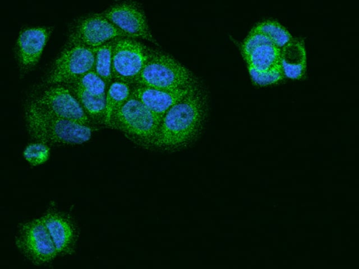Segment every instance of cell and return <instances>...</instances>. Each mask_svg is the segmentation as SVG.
Listing matches in <instances>:
<instances>
[{
    "mask_svg": "<svg viewBox=\"0 0 359 269\" xmlns=\"http://www.w3.org/2000/svg\"><path fill=\"white\" fill-rule=\"evenodd\" d=\"M206 116V96L199 85L165 113L154 146L175 149L187 145L200 134Z\"/></svg>",
    "mask_w": 359,
    "mask_h": 269,
    "instance_id": "obj_1",
    "label": "cell"
},
{
    "mask_svg": "<svg viewBox=\"0 0 359 269\" xmlns=\"http://www.w3.org/2000/svg\"><path fill=\"white\" fill-rule=\"evenodd\" d=\"M25 116L30 134L42 143L81 144L92 136L90 125L55 116L35 102L27 106Z\"/></svg>",
    "mask_w": 359,
    "mask_h": 269,
    "instance_id": "obj_2",
    "label": "cell"
},
{
    "mask_svg": "<svg viewBox=\"0 0 359 269\" xmlns=\"http://www.w3.org/2000/svg\"><path fill=\"white\" fill-rule=\"evenodd\" d=\"M160 122L158 116L132 93L113 112L108 126L140 144L154 146Z\"/></svg>",
    "mask_w": 359,
    "mask_h": 269,
    "instance_id": "obj_3",
    "label": "cell"
},
{
    "mask_svg": "<svg viewBox=\"0 0 359 269\" xmlns=\"http://www.w3.org/2000/svg\"><path fill=\"white\" fill-rule=\"evenodd\" d=\"M135 84L167 90L200 85L198 78L184 65L168 53L154 49Z\"/></svg>",
    "mask_w": 359,
    "mask_h": 269,
    "instance_id": "obj_4",
    "label": "cell"
},
{
    "mask_svg": "<svg viewBox=\"0 0 359 269\" xmlns=\"http://www.w3.org/2000/svg\"><path fill=\"white\" fill-rule=\"evenodd\" d=\"M152 50L132 37L115 39L112 53L113 80L135 84Z\"/></svg>",
    "mask_w": 359,
    "mask_h": 269,
    "instance_id": "obj_5",
    "label": "cell"
},
{
    "mask_svg": "<svg viewBox=\"0 0 359 269\" xmlns=\"http://www.w3.org/2000/svg\"><path fill=\"white\" fill-rule=\"evenodd\" d=\"M95 48L68 42L56 60L48 78V83H74L93 69Z\"/></svg>",
    "mask_w": 359,
    "mask_h": 269,
    "instance_id": "obj_6",
    "label": "cell"
},
{
    "mask_svg": "<svg viewBox=\"0 0 359 269\" xmlns=\"http://www.w3.org/2000/svg\"><path fill=\"white\" fill-rule=\"evenodd\" d=\"M124 36H128L103 14H92L81 18L76 23L72 29L69 42L95 48L111 40Z\"/></svg>",
    "mask_w": 359,
    "mask_h": 269,
    "instance_id": "obj_7",
    "label": "cell"
},
{
    "mask_svg": "<svg viewBox=\"0 0 359 269\" xmlns=\"http://www.w3.org/2000/svg\"><path fill=\"white\" fill-rule=\"evenodd\" d=\"M103 15L128 36L146 40L158 46L143 11L137 4L120 2L106 10Z\"/></svg>",
    "mask_w": 359,
    "mask_h": 269,
    "instance_id": "obj_8",
    "label": "cell"
},
{
    "mask_svg": "<svg viewBox=\"0 0 359 269\" xmlns=\"http://www.w3.org/2000/svg\"><path fill=\"white\" fill-rule=\"evenodd\" d=\"M35 102L55 116L90 125L91 120L76 97L65 86L57 85L48 88Z\"/></svg>",
    "mask_w": 359,
    "mask_h": 269,
    "instance_id": "obj_9",
    "label": "cell"
},
{
    "mask_svg": "<svg viewBox=\"0 0 359 269\" xmlns=\"http://www.w3.org/2000/svg\"><path fill=\"white\" fill-rule=\"evenodd\" d=\"M18 244L27 256L37 263L51 261L57 253L41 219L22 226Z\"/></svg>",
    "mask_w": 359,
    "mask_h": 269,
    "instance_id": "obj_10",
    "label": "cell"
},
{
    "mask_svg": "<svg viewBox=\"0 0 359 269\" xmlns=\"http://www.w3.org/2000/svg\"><path fill=\"white\" fill-rule=\"evenodd\" d=\"M280 51L266 36L252 30L242 45V54L248 68L257 71L280 66Z\"/></svg>",
    "mask_w": 359,
    "mask_h": 269,
    "instance_id": "obj_11",
    "label": "cell"
},
{
    "mask_svg": "<svg viewBox=\"0 0 359 269\" xmlns=\"http://www.w3.org/2000/svg\"><path fill=\"white\" fill-rule=\"evenodd\" d=\"M131 85L132 93L161 120L174 104L200 85L180 90L161 89L139 84Z\"/></svg>",
    "mask_w": 359,
    "mask_h": 269,
    "instance_id": "obj_12",
    "label": "cell"
},
{
    "mask_svg": "<svg viewBox=\"0 0 359 269\" xmlns=\"http://www.w3.org/2000/svg\"><path fill=\"white\" fill-rule=\"evenodd\" d=\"M50 34V29L45 27L28 28L20 32L17 41V51L23 68H30L38 62Z\"/></svg>",
    "mask_w": 359,
    "mask_h": 269,
    "instance_id": "obj_13",
    "label": "cell"
},
{
    "mask_svg": "<svg viewBox=\"0 0 359 269\" xmlns=\"http://www.w3.org/2000/svg\"><path fill=\"white\" fill-rule=\"evenodd\" d=\"M280 65L284 77L297 80L304 76L306 57L302 41L292 39L280 49Z\"/></svg>",
    "mask_w": 359,
    "mask_h": 269,
    "instance_id": "obj_14",
    "label": "cell"
},
{
    "mask_svg": "<svg viewBox=\"0 0 359 269\" xmlns=\"http://www.w3.org/2000/svg\"><path fill=\"white\" fill-rule=\"evenodd\" d=\"M57 252L66 251L73 240V229L61 216L48 213L41 218Z\"/></svg>",
    "mask_w": 359,
    "mask_h": 269,
    "instance_id": "obj_15",
    "label": "cell"
},
{
    "mask_svg": "<svg viewBox=\"0 0 359 269\" xmlns=\"http://www.w3.org/2000/svg\"><path fill=\"white\" fill-rule=\"evenodd\" d=\"M72 89L88 117L104 123L105 97L90 94L76 83H72Z\"/></svg>",
    "mask_w": 359,
    "mask_h": 269,
    "instance_id": "obj_16",
    "label": "cell"
},
{
    "mask_svg": "<svg viewBox=\"0 0 359 269\" xmlns=\"http://www.w3.org/2000/svg\"><path fill=\"white\" fill-rule=\"evenodd\" d=\"M132 94V85L114 80L109 84L105 96L104 124L108 125L113 112L123 104Z\"/></svg>",
    "mask_w": 359,
    "mask_h": 269,
    "instance_id": "obj_17",
    "label": "cell"
},
{
    "mask_svg": "<svg viewBox=\"0 0 359 269\" xmlns=\"http://www.w3.org/2000/svg\"><path fill=\"white\" fill-rule=\"evenodd\" d=\"M114 39L95 48L93 69L108 85L112 81V53Z\"/></svg>",
    "mask_w": 359,
    "mask_h": 269,
    "instance_id": "obj_18",
    "label": "cell"
},
{
    "mask_svg": "<svg viewBox=\"0 0 359 269\" xmlns=\"http://www.w3.org/2000/svg\"><path fill=\"white\" fill-rule=\"evenodd\" d=\"M252 31L264 34L279 49L283 48L292 39L290 32L284 27L273 20L262 22L253 27Z\"/></svg>",
    "mask_w": 359,
    "mask_h": 269,
    "instance_id": "obj_19",
    "label": "cell"
},
{
    "mask_svg": "<svg viewBox=\"0 0 359 269\" xmlns=\"http://www.w3.org/2000/svg\"><path fill=\"white\" fill-rule=\"evenodd\" d=\"M74 83L90 94L101 97L106 96L109 85L93 69L84 74Z\"/></svg>",
    "mask_w": 359,
    "mask_h": 269,
    "instance_id": "obj_20",
    "label": "cell"
},
{
    "mask_svg": "<svg viewBox=\"0 0 359 269\" xmlns=\"http://www.w3.org/2000/svg\"><path fill=\"white\" fill-rule=\"evenodd\" d=\"M248 71L252 83L259 86L275 84L284 77L280 65L266 71H257L248 68Z\"/></svg>",
    "mask_w": 359,
    "mask_h": 269,
    "instance_id": "obj_21",
    "label": "cell"
},
{
    "mask_svg": "<svg viewBox=\"0 0 359 269\" xmlns=\"http://www.w3.org/2000/svg\"><path fill=\"white\" fill-rule=\"evenodd\" d=\"M49 149L43 143L29 144L25 150L24 156L32 165L44 163L48 157Z\"/></svg>",
    "mask_w": 359,
    "mask_h": 269,
    "instance_id": "obj_22",
    "label": "cell"
}]
</instances>
